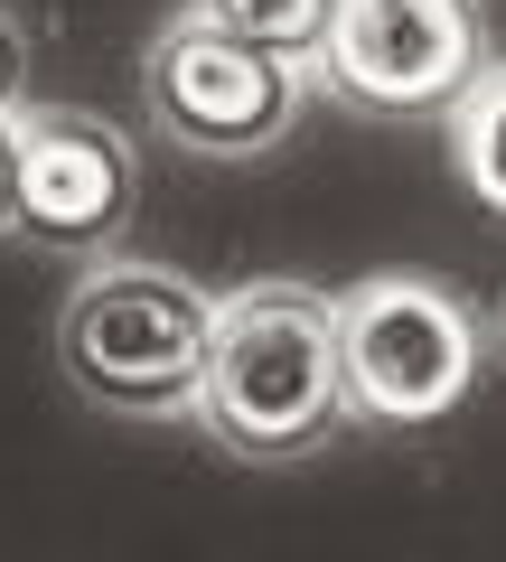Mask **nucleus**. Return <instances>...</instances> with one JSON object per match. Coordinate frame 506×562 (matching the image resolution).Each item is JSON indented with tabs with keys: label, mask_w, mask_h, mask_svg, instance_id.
Wrapping results in <instances>:
<instances>
[{
	"label": "nucleus",
	"mask_w": 506,
	"mask_h": 562,
	"mask_svg": "<svg viewBox=\"0 0 506 562\" xmlns=\"http://www.w3.org/2000/svg\"><path fill=\"white\" fill-rule=\"evenodd\" d=\"M198 422L235 460H301L328 431H347L357 403H347V357H338V301H319L301 281L225 291Z\"/></svg>",
	"instance_id": "obj_1"
},
{
	"label": "nucleus",
	"mask_w": 506,
	"mask_h": 562,
	"mask_svg": "<svg viewBox=\"0 0 506 562\" xmlns=\"http://www.w3.org/2000/svg\"><path fill=\"white\" fill-rule=\"evenodd\" d=\"M206 347L216 301L169 262H85V281L57 310V366L94 413L122 422H179L206 403Z\"/></svg>",
	"instance_id": "obj_2"
},
{
	"label": "nucleus",
	"mask_w": 506,
	"mask_h": 562,
	"mask_svg": "<svg viewBox=\"0 0 506 562\" xmlns=\"http://www.w3.org/2000/svg\"><path fill=\"white\" fill-rule=\"evenodd\" d=\"M338 357L357 422L423 431L479 394V319L423 272H375L338 301Z\"/></svg>",
	"instance_id": "obj_3"
},
{
	"label": "nucleus",
	"mask_w": 506,
	"mask_h": 562,
	"mask_svg": "<svg viewBox=\"0 0 506 562\" xmlns=\"http://www.w3.org/2000/svg\"><path fill=\"white\" fill-rule=\"evenodd\" d=\"M142 94L160 113V132L179 150L206 160H254V150H282L291 122L310 113V66H282L263 47L225 38L216 20H169L142 57Z\"/></svg>",
	"instance_id": "obj_4"
},
{
	"label": "nucleus",
	"mask_w": 506,
	"mask_h": 562,
	"mask_svg": "<svg viewBox=\"0 0 506 562\" xmlns=\"http://www.w3.org/2000/svg\"><path fill=\"white\" fill-rule=\"evenodd\" d=\"M487 76L479 0H338L319 85L357 113H450Z\"/></svg>",
	"instance_id": "obj_5"
},
{
	"label": "nucleus",
	"mask_w": 506,
	"mask_h": 562,
	"mask_svg": "<svg viewBox=\"0 0 506 562\" xmlns=\"http://www.w3.org/2000/svg\"><path fill=\"white\" fill-rule=\"evenodd\" d=\"M142 206L132 132L85 103H20V235L38 254L103 262Z\"/></svg>",
	"instance_id": "obj_6"
},
{
	"label": "nucleus",
	"mask_w": 506,
	"mask_h": 562,
	"mask_svg": "<svg viewBox=\"0 0 506 562\" xmlns=\"http://www.w3.org/2000/svg\"><path fill=\"white\" fill-rule=\"evenodd\" d=\"M198 20H216L225 38L263 47V57H282V66H319L338 0H198Z\"/></svg>",
	"instance_id": "obj_7"
},
{
	"label": "nucleus",
	"mask_w": 506,
	"mask_h": 562,
	"mask_svg": "<svg viewBox=\"0 0 506 562\" xmlns=\"http://www.w3.org/2000/svg\"><path fill=\"white\" fill-rule=\"evenodd\" d=\"M441 122H450V160H460V179L479 188V206L506 216V66H487Z\"/></svg>",
	"instance_id": "obj_8"
},
{
	"label": "nucleus",
	"mask_w": 506,
	"mask_h": 562,
	"mask_svg": "<svg viewBox=\"0 0 506 562\" xmlns=\"http://www.w3.org/2000/svg\"><path fill=\"white\" fill-rule=\"evenodd\" d=\"M0 235H20V113H0Z\"/></svg>",
	"instance_id": "obj_9"
},
{
	"label": "nucleus",
	"mask_w": 506,
	"mask_h": 562,
	"mask_svg": "<svg viewBox=\"0 0 506 562\" xmlns=\"http://www.w3.org/2000/svg\"><path fill=\"white\" fill-rule=\"evenodd\" d=\"M20 85H29V38H20V20L0 10V113H20Z\"/></svg>",
	"instance_id": "obj_10"
},
{
	"label": "nucleus",
	"mask_w": 506,
	"mask_h": 562,
	"mask_svg": "<svg viewBox=\"0 0 506 562\" xmlns=\"http://www.w3.org/2000/svg\"><path fill=\"white\" fill-rule=\"evenodd\" d=\"M497 338H506V319H497Z\"/></svg>",
	"instance_id": "obj_11"
}]
</instances>
